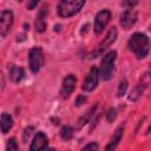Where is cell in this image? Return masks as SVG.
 <instances>
[{"instance_id":"obj_1","label":"cell","mask_w":151,"mask_h":151,"mask_svg":"<svg viewBox=\"0 0 151 151\" xmlns=\"http://www.w3.org/2000/svg\"><path fill=\"white\" fill-rule=\"evenodd\" d=\"M127 48L129 51L134 53L137 59L146 58L149 54V50H150V41H149L147 35L144 33L136 32L134 34L130 37L127 41Z\"/></svg>"},{"instance_id":"obj_2","label":"cell","mask_w":151,"mask_h":151,"mask_svg":"<svg viewBox=\"0 0 151 151\" xmlns=\"http://www.w3.org/2000/svg\"><path fill=\"white\" fill-rule=\"evenodd\" d=\"M84 5V0H61L57 5V12L61 18H71L79 13Z\"/></svg>"},{"instance_id":"obj_3","label":"cell","mask_w":151,"mask_h":151,"mask_svg":"<svg viewBox=\"0 0 151 151\" xmlns=\"http://www.w3.org/2000/svg\"><path fill=\"white\" fill-rule=\"evenodd\" d=\"M116 59H117V52L116 51L107 52L104 55V58L101 59L100 68H98V71H99V77L103 80H110L112 78Z\"/></svg>"},{"instance_id":"obj_4","label":"cell","mask_w":151,"mask_h":151,"mask_svg":"<svg viewBox=\"0 0 151 151\" xmlns=\"http://www.w3.org/2000/svg\"><path fill=\"white\" fill-rule=\"evenodd\" d=\"M28 66L33 73H38L44 66V53L40 47H33L28 52Z\"/></svg>"},{"instance_id":"obj_5","label":"cell","mask_w":151,"mask_h":151,"mask_svg":"<svg viewBox=\"0 0 151 151\" xmlns=\"http://www.w3.org/2000/svg\"><path fill=\"white\" fill-rule=\"evenodd\" d=\"M98 81H99V71H98V67L92 66L91 70L88 71L87 76L85 77L84 81H83V85H81L83 91H85V92L93 91L97 87Z\"/></svg>"},{"instance_id":"obj_6","label":"cell","mask_w":151,"mask_h":151,"mask_svg":"<svg viewBox=\"0 0 151 151\" xmlns=\"http://www.w3.org/2000/svg\"><path fill=\"white\" fill-rule=\"evenodd\" d=\"M111 19V12L109 9H101L96 14L94 18V24H93V31L96 34H100L106 25L109 24Z\"/></svg>"},{"instance_id":"obj_7","label":"cell","mask_w":151,"mask_h":151,"mask_svg":"<svg viewBox=\"0 0 151 151\" xmlns=\"http://www.w3.org/2000/svg\"><path fill=\"white\" fill-rule=\"evenodd\" d=\"M14 21V15L13 12L9 9H5L0 12V35L5 37L8 34L13 26Z\"/></svg>"},{"instance_id":"obj_8","label":"cell","mask_w":151,"mask_h":151,"mask_svg":"<svg viewBox=\"0 0 151 151\" xmlns=\"http://www.w3.org/2000/svg\"><path fill=\"white\" fill-rule=\"evenodd\" d=\"M116 39H117V29H116V27H111L110 31L107 32L106 37L104 38V40H101V42L97 46V50L93 52L92 58H93V57H97V55H99V54H101L107 47H110V46L116 41Z\"/></svg>"},{"instance_id":"obj_9","label":"cell","mask_w":151,"mask_h":151,"mask_svg":"<svg viewBox=\"0 0 151 151\" xmlns=\"http://www.w3.org/2000/svg\"><path fill=\"white\" fill-rule=\"evenodd\" d=\"M137 19H138V13L137 11L130 8V9H126L122 15H120V20H119V24L120 26L123 27V29L127 31L130 28H132L134 26V24L137 22Z\"/></svg>"},{"instance_id":"obj_10","label":"cell","mask_w":151,"mask_h":151,"mask_svg":"<svg viewBox=\"0 0 151 151\" xmlns=\"http://www.w3.org/2000/svg\"><path fill=\"white\" fill-rule=\"evenodd\" d=\"M76 84H77V78L74 74H67L61 83V88H60V94L63 98H68L72 92L76 88Z\"/></svg>"},{"instance_id":"obj_11","label":"cell","mask_w":151,"mask_h":151,"mask_svg":"<svg viewBox=\"0 0 151 151\" xmlns=\"http://www.w3.org/2000/svg\"><path fill=\"white\" fill-rule=\"evenodd\" d=\"M48 145V138L44 132H37L31 142L29 151H45Z\"/></svg>"},{"instance_id":"obj_12","label":"cell","mask_w":151,"mask_h":151,"mask_svg":"<svg viewBox=\"0 0 151 151\" xmlns=\"http://www.w3.org/2000/svg\"><path fill=\"white\" fill-rule=\"evenodd\" d=\"M149 84H150V73L146 72V73L142 77L140 83H139V84L131 91V93H130V96H129V99H130L131 101H136V100H138L139 97L143 94L144 90L149 86Z\"/></svg>"},{"instance_id":"obj_13","label":"cell","mask_w":151,"mask_h":151,"mask_svg":"<svg viewBox=\"0 0 151 151\" xmlns=\"http://www.w3.org/2000/svg\"><path fill=\"white\" fill-rule=\"evenodd\" d=\"M47 14H48V6H47V5L41 6V8H40L39 12H38V15H37L35 24H34L37 32L42 33V32L46 29V20H45V18L47 17Z\"/></svg>"},{"instance_id":"obj_14","label":"cell","mask_w":151,"mask_h":151,"mask_svg":"<svg viewBox=\"0 0 151 151\" xmlns=\"http://www.w3.org/2000/svg\"><path fill=\"white\" fill-rule=\"evenodd\" d=\"M123 133H124V126L120 125V126H118V127L116 129V131H114V133H113V136H112L110 143L107 144L105 151H114L116 147L118 146V144H119L122 137H123Z\"/></svg>"},{"instance_id":"obj_15","label":"cell","mask_w":151,"mask_h":151,"mask_svg":"<svg viewBox=\"0 0 151 151\" xmlns=\"http://www.w3.org/2000/svg\"><path fill=\"white\" fill-rule=\"evenodd\" d=\"M8 76H9V79L13 81V83H20L24 77H25V71L22 67H19L17 65H9L8 67Z\"/></svg>"},{"instance_id":"obj_16","label":"cell","mask_w":151,"mask_h":151,"mask_svg":"<svg viewBox=\"0 0 151 151\" xmlns=\"http://www.w3.org/2000/svg\"><path fill=\"white\" fill-rule=\"evenodd\" d=\"M13 126V118L9 113L7 112H4L1 116H0V131L6 134Z\"/></svg>"},{"instance_id":"obj_17","label":"cell","mask_w":151,"mask_h":151,"mask_svg":"<svg viewBox=\"0 0 151 151\" xmlns=\"http://www.w3.org/2000/svg\"><path fill=\"white\" fill-rule=\"evenodd\" d=\"M59 133H60L61 139H64V140H70V139L73 137V129H72L70 125H65V126L61 127V130H60Z\"/></svg>"},{"instance_id":"obj_18","label":"cell","mask_w":151,"mask_h":151,"mask_svg":"<svg viewBox=\"0 0 151 151\" xmlns=\"http://www.w3.org/2000/svg\"><path fill=\"white\" fill-rule=\"evenodd\" d=\"M18 143H17V139L14 137L7 139V143H6V151H18Z\"/></svg>"},{"instance_id":"obj_19","label":"cell","mask_w":151,"mask_h":151,"mask_svg":"<svg viewBox=\"0 0 151 151\" xmlns=\"http://www.w3.org/2000/svg\"><path fill=\"white\" fill-rule=\"evenodd\" d=\"M94 110H96V106H94V107H92V109L86 113V116H84V117H81V118L79 119V122H78V123H79V124H78V129L83 127V126L88 122V119H90V117L92 116V112H93Z\"/></svg>"},{"instance_id":"obj_20","label":"cell","mask_w":151,"mask_h":151,"mask_svg":"<svg viewBox=\"0 0 151 151\" xmlns=\"http://www.w3.org/2000/svg\"><path fill=\"white\" fill-rule=\"evenodd\" d=\"M105 117H106V120H107L109 123H112V122H113V120L117 118V111H116V109L110 107V109L106 111Z\"/></svg>"},{"instance_id":"obj_21","label":"cell","mask_w":151,"mask_h":151,"mask_svg":"<svg viewBox=\"0 0 151 151\" xmlns=\"http://www.w3.org/2000/svg\"><path fill=\"white\" fill-rule=\"evenodd\" d=\"M126 88H127V81L126 80H122L120 84H119V87H118V97H122L125 94L126 92Z\"/></svg>"},{"instance_id":"obj_22","label":"cell","mask_w":151,"mask_h":151,"mask_svg":"<svg viewBox=\"0 0 151 151\" xmlns=\"http://www.w3.org/2000/svg\"><path fill=\"white\" fill-rule=\"evenodd\" d=\"M98 149H99L98 144L96 142H91L87 145H85V147H83L81 151H98Z\"/></svg>"},{"instance_id":"obj_23","label":"cell","mask_w":151,"mask_h":151,"mask_svg":"<svg viewBox=\"0 0 151 151\" xmlns=\"http://www.w3.org/2000/svg\"><path fill=\"white\" fill-rule=\"evenodd\" d=\"M86 101V97L85 96H83V94H79L77 98H76V101H74V104L77 105V106H80L81 104H84Z\"/></svg>"},{"instance_id":"obj_24","label":"cell","mask_w":151,"mask_h":151,"mask_svg":"<svg viewBox=\"0 0 151 151\" xmlns=\"http://www.w3.org/2000/svg\"><path fill=\"white\" fill-rule=\"evenodd\" d=\"M32 131H33V127H32V126L25 129V131H24V140H25V142L27 140V137L29 138V136L32 134Z\"/></svg>"},{"instance_id":"obj_25","label":"cell","mask_w":151,"mask_h":151,"mask_svg":"<svg viewBox=\"0 0 151 151\" xmlns=\"http://www.w3.org/2000/svg\"><path fill=\"white\" fill-rule=\"evenodd\" d=\"M35 6H38V1H28L27 2V8L28 9H33Z\"/></svg>"},{"instance_id":"obj_26","label":"cell","mask_w":151,"mask_h":151,"mask_svg":"<svg viewBox=\"0 0 151 151\" xmlns=\"http://www.w3.org/2000/svg\"><path fill=\"white\" fill-rule=\"evenodd\" d=\"M45 151H55V150H54L53 147H47V149H46Z\"/></svg>"}]
</instances>
